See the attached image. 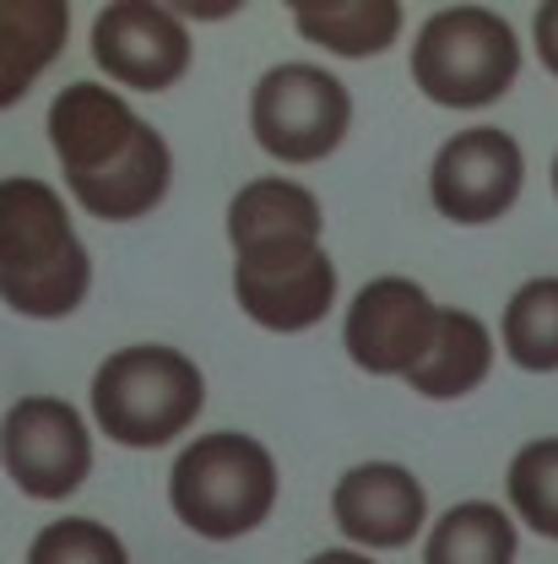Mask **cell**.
<instances>
[{
	"label": "cell",
	"instance_id": "1",
	"mask_svg": "<svg viewBox=\"0 0 558 564\" xmlns=\"http://www.w3.org/2000/svg\"><path fill=\"white\" fill-rule=\"evenodd\" d=\"M50 147L61 158L70 202L98 223H136L163 207L174 185V152L157 126L103 87L70 82L50 104Z\"/></svg>",
	"mask_w": 558,
	"mask_h": 564
},
{
	"label": "cell",
	"instance_id": "2",
	"mask_svg": "<svg viewBox=\"0 0 558 564\" xmlns=\"http://www.w3.org/2000/svg\"><path fill=\"white\" fill-rule=\"evenodd\" d=\"M92 293V256L76 239L70 202L33 180H0V304L22 321H66Z\"/></svg>",
	"mask_w": 558,
	"mask_h": 564
},
{
	"label": "cell",
	"instance_id": "3",
	"mask_svg": "<svg viewBox=\"0 0 558 564\" xmlns=\"http://www.w3.org/2000/svg\"><path fill=\"white\" fill-rule=\"evenodd\" d=\"M282 473L266 440L244 429H217L190 440L168 467V505L201 543H239L261 532L277 510Z\"/></svg>",
	"mask_w": 558,
	"mask_h": 564
},
{
	"label": "cell",
	"instance_id": "4",
	"mask_svg": "<svg viewBox=\"0 0 558 564\" xmlns=\"http://www.w3.org/2000/svg\"><path fill=\"white\" fill-rule=\"evenodd\" d=\"M207 408V375L190 352L168 343H131L114 348L92 369L87 413L125 451H163L174 445Z\"/></svg>",
	"mask_w": 558,
	"mask_h": 564
},
{
	"label": "cell",
	"instance_id": "5",
	"mask_svg": "<svg viewBox=\"0 0 558 564\" xmlns=\"http://www.w3.org/2000/svg\"><path fill=\"white\" fill-rule=\"evenodd\" d=\"M521 76V33L493 6H439L413 39V87L434 109H493Z\"/></svg>",
	"mask_w": 558,
	"mask_h": 564
},
{
	"label": "cell",
	"instance_id": "6",
	"mask_svg": "<svg viewBox=\"0 0 558 564\" xmlns=\"http://www.w3.org/2000/svg\"><path fill=\"white\" fill-rule=\"evenodd\" d=\"M352 131V93L337 70L277 61L250 87V137L277 163H326Z\"/></svg>",
	"mask_w": 558,
	"mask_h": 564
},
{
	"label": "cell",
	"instance_id": "7",
	"mask_svg": "<svg viewBox=\"0 0 558 564\" xmlns=\"http://www.w3.org/2000/svg\"><path fill=\"white\" fill-rule=\"evenodd\" d=\"M0 467L22 499L61 505L92 478V423L66 397H17L0 419Z\"/></svg>",
	"mask_w": 558,
	"mask_h": 564
},
{
	"label": "cell",
	"instance_id": "8",
	"mask_svg": "<svg viewBox=\"0 0 558 564\" xmlns=\"http://www.w3.org/2000/svg\"><path fill=\"white\" fill-rule=\"evenodd\" d=\"M526 191V152L504 126H467L439 141L428 163V202L445 223L489 228Z\"/></svg>",
	"mask_w": 558,
	"mask_h": 564
},
{
	"label": "cell",
	"instance_id": "9",
	"mask_svg": "<svg viewBox=\"0 0 558 564\" xmlns=\"http://www.w3.org/2000/svg\"><path fill=\"white\" fill-rule=\"evenodd\" d=\"M196 61L179 11L152 0H114L92 22V66L131 93H168Z\"/></svg>",
	"mask_w": 558,
	"mask_h": 564
},
{
	"label": "cell",
	"instance_id": "10",
	"mask_svg": "<svg viewBox=\"0 0 558 564\" xmlns=\"http://www.w3.org/2000/svg\"><path fill=\"white\" fill-rule=\"evenodd\" d=\"M434 315L439 304L428 299V288L413 278H369L348 299V321H342V348L363 375H396L407 380L413 364L423 358L434 337Z\"/></svg>",
	"mask_w": 558,
	"mask_h": 564
},
{
	"label": "cell",
	"instance_id": "11",
	"mask_svg": "<svg viewBox=\"0 0 558 564\" xmlns=\"http://www.w3.org/2000/svg\"><path fill=\"white\" fill-rule=\"evenodd\" d=\"M331 521L363 554H396L428 527V489L402 462H358L331 489Z\"/></svg>",
	"mask_w": 558,
	"mask_h": 564
},
{
	"label": "cell",
	"instance_id": "12",
	"mask_svg": "<svg viewBox=\"0 0 558 564\" xmlns=\"http://www.w3.org/2000/svg\"><path fill=\"white\" fill-rule=\"evenodd\" d=\"M337 261L320 250L287 256V261H233V299L261 332H309L337 310Z\"/></svg>",
	"mask_w": 558,
	"mask_h": 564
},
{
	"label": "cell",
	"instance_id": "13",
	"mask_svg": "<svg viewBox=\"0 0 558 564\" xmlns=\"http://www.w3.org/2000/svg\"><path fill=\"white\" fill-rule=\"evenodd\" d=\"M326 234V212L320 196L287 174H266L239 185V196L228 202V245L233 261H287L304 250H320Z\"/></svg>",
	"mask_w": 558,
	"mask_h": 564
},
{
	"label": "cell",
	"instance_id": "14",
	"mask_svg": "<svg viewBox=\"0 0 558 564\" xmlns=\"http://www.w3.org/2000/svg\"><path fill=\"white\" fill-rule=\"evenodd\" d=\"M493 352H499V343H493V332L472 310L439 304L434 337H428L423 358L413 364L407 386L418 397H428V402H461V397H472L493 375Z\"/></svg>",
	"mask_w": 558,
	"mask_h": 564
},
{
	"label": "cell",
	"instance_id": "15",
	"mask_svg": "<svg viewBox=\"0 0 558 564\" xmlns=\"http://www.w3.org/2000/svg\"><path fill=\"white\" fill-rule=\"evenodd\" d=\"M66 39L70 6H61V0H0V115L33 93V82L61 61Z\"/></svg>",
	"mask_w": 558,
	"mask_h": 564
},
{
	"label": "cell",
	"instance_id": "16",
	"mask_svg": "<svg viewBox=\"0 0 558 564\" xmlns=\"http://www.w3.org/2000/svg\"><path fill=\"white\" fill-rule=\"evenodd\" d=\"M293 33L342 55V61H374L402 39V6L396 0H293L287 6Z\"/></svg>",
	"mask_w": 558,
	"mask_h": 564
},
{
	"label": "cell",
	"instance_id": "17",
	"mask_svg": "<svg viewBox=\"0 0 558 564\" xmlns=\"http://www.w3.org/2000/svg\"><path fill=\"white\" fill-rule=\"evenodd\" d=\"M521 527L493 499H461L434 516L423 538V564H515Z\"/></svg>",
	"mask_w": 558,
	"mask_h": 564
},
{
	"label": "cell",
	"instance_id": "18",
	"mask_svg": "<svg viewBox=\"0 0 558 564\" xmlns=\"http://www.w3.org/2000/svg\"><path fill=\"white\" fill-rule=\"evenodd\" d=\"M499 343L515 369L526 375H558V278L521 282L504 304Z\"/></svg>",
	"mask_w": 558,
	"mask_h": 564
},
{
	"label": "cell",
	"instance_id": "19",
	"mask_svg": "<svg viewBox=\"0 0 558 564\" xmlns=\"http://www.w3.org/2000/svg\"><path fill=\"white\" fill-rule=\"evenodd\" d=\"M504 510L515 527L558 543V434L526 440L504 467Z\"/></svg>",
	"mask_w": 558,
	"mask_h": 564
},
{
	"label": "cell",
	"instance_id": "20",
	"mask_svg": "<svg viewBox=\"0 0 558 564\" xmlns=\"http://www.w3.org/2000/svg\"><path fill=\"white\" fill-rule=\"evenodd\" d=\"M28 564H131V549L92 516H61L28 543Z\"/></svg>",
	"mask_w": 558,
	"mask_h": 564
},
{
	"label": "cell",
	"instance_id": "21",
	"mask_svg": "<svg viewBox=\"0 0 558 564\" xmlns=\"http://www.w3.org/2000/svg\"><path fill=\"white\" fill-rule=\"evenodd\" d=\"M532 50H537V61L558 76V0H543V6L532 11Z\"/></svg>",
	"mask_w": 558,
	"mask_h": 564
},
{
	"label": "cell",
	"instance_id": "22",
	"mask_svg": "<svg viewBox=\"0 0 558 564\" xmlns=\"http://www.w3.org/2000/svg\"><path fill=\"white\" fill-rule=\"evenodd\" d=\"M304 564H380V560H374V554H363V549H348V543H342V549H320V554H309Z\"/></svg>",
	"mask_w": 558,
	"mask_h": 564
},
{
	"label": "cell",
	"instance_id": "23",
	"mask_svg": "<svg viewBox=\"0 0 558 564\" xmlns=\"http://www.w3.org/2000/svg\"><path fill=\"white\" fill-rule=\"evenodd\" d=\"M548 180H554V202H558V152H554V169H548Z\"/></svg>",
	"mask_w": 558,
	"mask_h": 564
}]
</instances>
